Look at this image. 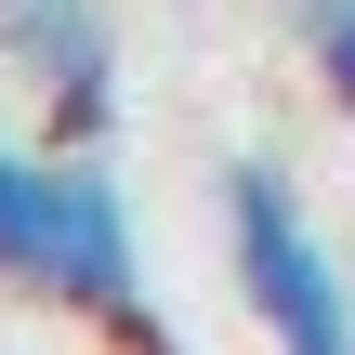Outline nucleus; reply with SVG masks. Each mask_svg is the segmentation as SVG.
I'll return each instance as SVG.
<instances>
[{
  "instance_id": "nucleus-1",
  "label": "nucleus",
  "mask_w": 355,
  "mask_h": 355,
  "mask_svg": "<svg viewBox=\"0 0 355 355\" xmlns=\"http://www.w3.org/2000/svg\"><path fill=\"white\" fill-rule=\"evenodd\" d=\"M0 277H13V290H40V303H66V316H92V329H119L132 355H171L158 303H145L132 198H119L79 145H66V158L0 145Z\"/></svg>"
},
{
  "instance_id": "nucleus-2",
  "label": "nucleus",
  "mask_w": 355,
  "mask_h": 355,
  "mask_svg": "<svg viewBox=\"0 0 355 355\" xmlns=\"http://www.w3.org/2000/svg\"><path fill=\"white\" fill-rule=\"evenodd\" d=\"M224 263H237V303L277 355H355V277L329 263L303 184H277L263 158L224 171Z\"/></svg>"
},
{
  "instance_id": "nucleus-3",
  "label": "nucleus",
  "mask_w": 355,
  "mask_h": 355,
  "mask_svg": "<svg viewBox=\"0 0 355 355\" xmlns=\"http://www.w3.org/2000/svg\"><path fill=\"white\" fill-rule=\"evenodd\" d=\"M0 66L40 92L53 145H105V119H119V26H105V0H0Z\"/></svg>"
},
{
  "instance_id": "nucleus-4",
  "label": "nucleus",
  "mask_w": 355,
  "mask_h": 355,
  "mask_svg": "<svg viewBox=\"0 0 355 355\" xmlns=\"http://www.w3.org/2000/svg\"><path fill=\"white\" fill-rule=\"evenodd\" d=\"M316 79H329V105L355 119V0H316Z\"/></svg>"
}]
</instances>
